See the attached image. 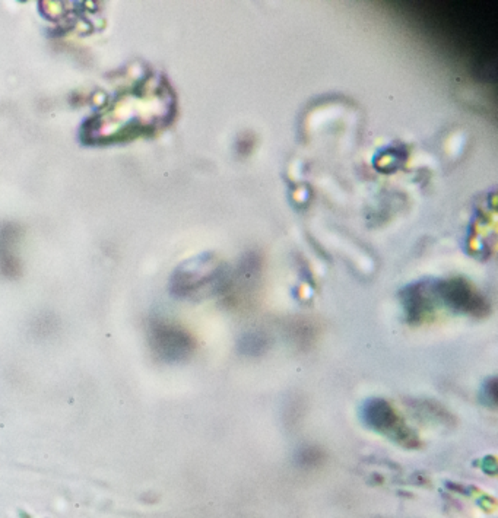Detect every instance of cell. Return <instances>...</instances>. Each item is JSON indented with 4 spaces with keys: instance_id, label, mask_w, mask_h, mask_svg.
Listing matches in <instances>:
<instances>
[{
    "instance_id": "obj_2",
    "label": "cell",
    "mask_w": 498,
    "mask_h": 518,
    "mask_svg": "<svg viewBox=\"0 0 498 518\" xmlns=\"http://www.w3.org/2000/svg\"><path fill=\"white\" fill-rule=\"evenodd\" d=\"M364 419L365 422L380 434H387L397 439H402L403 444L408 438V431L405 425L400 422V418L396 415L394 409L383 399L368 400L364 407Z\"/></svg>"
},
{
    "instance_id": "obj_1",
    "label": "cell",
    "mask_w": 498,
    "mask_h": 518,
    "mask_svg": "<svg viewBox=\"0 0 498 518\" xmlns=\"http://www.w3.org/2000/svg\"><path fill=\"white\" fill-rule=\"evenodd\" d=\"M152 344L157 354L165 361H180L189 356L193 349V340L183 330L170 324H161L155 327Z\"/></svg>"
}]
</instances>
